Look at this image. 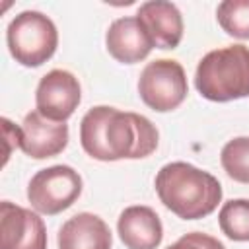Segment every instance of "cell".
Instances as JSON below:
<instances>
[{
    "mask_svg": "<svg viewBox=\"0 0 249 249\" xmlns=\"http://www.w3.org/2000/svg\"><path fill=\"white\" fill-rule=\"evenodd\" d=\"M80 142L99 161L140 160L158 148V128L138 113L109 105L91 107L80 123Z\"/></svg>",
    "mask_w": 249,
    "mask_h": 249,
    "instance_id": "1",
    "label": "cell"
},
{
    "mask_svg": "<svg viewBox=\"0 0 249 249\" xmlns=\"http://www.w3.org/2000/svg\"><path fill=\"white\" fill-rule=\"evenodd\" d=\"M156 193L163 206L183 220L204 218L222 200L220 181L187 161L165 163L156 175Z\"/></svg>",
    "mask_w": 249,
    "mask_h": 249,
    "instance_id": "2",
    "label": "cell"
},
{
    "mask_svg": "<svg viewBox=\"0 0 249 249\" xmlns=\"http://www.w3.org/2000/svg\"><path fill=\"white\" fill-rule=\"evenodd\" d=\"M195 88L218 103L249 97V47L230 45L204 54L195 72Z\"/></svg>",
    "mask_w": 249,
    "mask_h": 249,
    "instance_id": "3",
    "label": "cell"
},
{
    "mask_svg": "<svg viewBox=\"0 0 249 249\" xmlns=\"http://www.w3.org/2000/svg\"><path fill=\"white\" fill-rule=\"evenodd\" d=\"M6 41L16 62L35 68L54 54L58 45V31L49 16L27 10L10 21Z\"/></svg>",
    "mask_w": 249,
    "mask_h": 249,
    "instance_id": "4",
    "label": "cell"
},
{
    "mask_svg": "<svg viewBox=\"0 0 249 249\" xmlns=\"http://www.w3.org/2000/svg\"><path fill=\"white\" fill-rule=\"evenodd\" d=\"M187 76L183 66L171 58L148 62L138 78L140 99L158 113L177 109L187 97Z\"/></svg>",
    "mask_w": 249,
    "mask_h": 249,
    "instance_id": "5",
    "label": "cell"
},
{
    "mask_svg": "<svg viewBox=\"0 0 249 249\" xmlns=\"http://www.w3.org/2000/svg\"><path fill=\"white\" fill-rule=\"evenodd\" d=\"M82 195V177L70 165H51L37 171L27 185V198L39 214L54 216L70 208Z\"/></svg>",
    "mask_w": 249,
    "mask_h": 249,
    "instance_id": "6",
    "label": "cell"
},
{
    "mask_svg": "<svg viewBox=\"0 0 249 249\" xmlns=\"http://www.w3.org/2000/svg\"><path fill=\"white\" fill-rule=\"evenodd\" d=\"M82 99V89L78 78L68 72L54 68L47 72L35 91L37 111L56 123H64L78 109Z\"/></svg>",
    "mask_w": 249,
    "mask_h": 249,
    "instance_id": "7",
    "label": "cell"
},
{
    "mask_svg": "<svg viewBox=\"0 0 249 249\" xmlns=\"http://www.w3.org/2000/svg\"><path fill=\"white\" fill-rule=\"evenodd\" d=\"M0 249H47L43 218L10 200L0 202Z\"/></svg>",
    "mask_w": 249,
    "mask_h": 249,
    "instance_id": "8",
    "label": "cell"
},
{
    "mask_svg": "<svg viewBox=\"0 0 249 249\" xmlns=\"http://www.w3.org/2000/svg\"><path fill=\"white\" fill-rule=\"evenodd\" d=\"M19 148L33 160H45L60 154L68 144V124L43 117L39 111L25 115L21 123Z\"/></svg>",
    "mask_w": 249,
    "mask_h": 249,
    "instance_id": "9",
    "label": "cell"
},
{
    "mask_svg": "<svg viewBox=\"0 0 249 249\" xmlns=\"http://www.w3.org/2000/svg\"><path fill=\"white\" fill-rule=\"evenodd\" d=\"M105 45L109 54L123 64L140 62L154 49V43L148 31L144 29V25L136 16L115 19L107 29Z\"/></svg>",
    "mask_w": 249,
    "mask_h": 249,
    "instance_id": "10",
    "label": "cell"
},
{
    "mask_svg": "<svg viewBox=\"0 0 249 249\" xmlns=\"http://www.w3.org/2000/svg\"><path fill=\"white\" fill-rule=\"evenodd\" d=\"M136 18L148 31L154 47L158 49H175L183 39V18L175 4L165 0L144 2Z\"/></svg>",
    "mask_w": 249,
    "mask_h": 249,
    "instance_id": "11",
    "label": "cell"
},
{
    "mask_svg": "<svg viewBox=\"0 0 249 249\" xmlns=\"http://www.w3.org/2000/svg\"><path fill=\"white\" fill-rule=\"evenodd\" d=\"M117 231L126 249H156L161 243V220L150 206H128L121 212Z\"/></svg>",
    "mask_w": 249,
    "mask_h": 249,
    "instance_id": "12",
    "label": "cell"
},
{
    "mask_svg": "<svg viewBox=\"0 0 249 249\" xmlns=\"http://www.w3.org/2000/svg\"><path fill=\"white\" fill-rule=\"evenodd\" d=\"M109 226L91 212H80L58 230V249H111Z\"/></svg>",
    "mask_w": 249,
    "mask_h": 249,
    "instance_id": "13",
    "label": "cell"
},
{
    "mask_svg": "<svg viewBox=\"0 0 249 249\" xmlns=\"http://www.w3.org/2000/svg\"><path fill=\"white\" fill-rule=\"evenodd\" d=\"M220 230L233 241H249V198L224 202L218 214Z\"/></svg>",
    "mask_w": 249,
    "mask_h": 249,
    "instance_id": "14",
    "label": "cell"
},
{
    "mask_svg": "<svg viewBox=\"0 0 249 249\" xmlns=\"http://www.w3.org/2000/svg\"><path fill=\"white\" fill-rule=\"evenodd\" d=\"M220 27L237 39H249V0H224L218 4Z\"/></svg>",
    "mask_w": 249,
    "mask_h": 249,
    "instance_id": "15",
    "label": "cell"
},
{
    "mask_svg": "<svg viewBox=\"0 0 249 249\" xmlns=\"http://www.w3.org/2000/svg\"><path fill=\"white\" fill-rule=\"evenodd\" d=\"M224 171L237 183L249 185V136L230 140L220 154Z\"/></svg>",
    "mask_w": 249,
    "mask_h": 249,
    "instance_id": "16",
    "label": "cell"
},
{
    "mask_svg": "<svg viewBox=\"0 0 249 249\" xmlns=\"http://www.w3.org/2000/svg\"><path fill=\"white\" fill-rule=\"evenodd\" d=\"M167 249H226V247L222 245V241H218L216 237H212L208 233L191 231V233H185L183 237H179Z\"/></svg>",
    "mask_w": 249,
    "mask_h": 249,
    "instance_id": "17",
    "label": "cell"
}]
</instances>
